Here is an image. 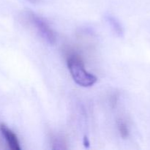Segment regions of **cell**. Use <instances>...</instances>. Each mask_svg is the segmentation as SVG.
Segmentation results:
<instances>
[{
	"label": "cell",
	"mask_w": 150,
	"mask_h": 150,
	"mask_svg": "<svg viewBox=\"0 0 150 150\" xmlns=\"http://www.w3.org/2000/svg\"><path fill=\"white\" fill-rule=\"evenodd\" d=\"M67 67L70 75L78 85L83 87H90L98 81V78L85 69L81 59L78 56H70L67 59Z\"/></svg>",
	"instance_id": "1"
},
{
	"label": "cell",
	"mask_w": 150,
	"mask_h": 150,
	"mask_svg": "<svg viewBox=\"0 0 150 150\" xmlns=\"http://www.w3.org/2000/svg\"><path fill=\"white\" fill-rule=\"evenodd\" d=\"M28 18L29 22L35 27L38 33L40 35L41 38L46 41L48 43L53 45L57 40L55 32L50 26L48 22L40 16H38L34 13H28Z\"/></svg>",
	"instance_id": "2"
},
{
	"label": "cell",
	"mask_w": 150,
	"mask_h": 150,
	"mask_svg": "<svg viewBox=\"0 0 150 150\" xmlns=\"http://www.w3.org/2000/svg\"><path fill=\"white\" fill-rule=\"evenodd\" d=\"M0 130L1 133L4 136L6 142H7L9 147L12 150H21V148L20 146L18 139L16 133L10 130L7 125L4 124H1L0 125Z\"/></svg>",
	"instance_id": "3"
},
{
	"label": "cell",
	"mask_w": 150,
	"mask_h": 150,
	"mask_svg": "<svg viewBox=\"0 0 150 150\" xmlns=\"http://www.w3.org/2000/svg\"><path fill=\"white\" fill-rule=\"evenodd\" d=\"M106 21L108 23L109 26H111V29L114 31V33L117 35V36H122L123 35V28L122 26L121 23H120L117 18L112 16H106Z\"/></svg>",
	"instance_id": "4"
},
{
	"label": "cell",
	"mask_w": 150,
	"mask_h": 150,
	"mask_svg": "<svg viewBox=\"0 0 150 150\" xmlns=\"http://www.w3.org/2000/svg\"><path fill=\"white\" fill-rule=\"evenodd\" d=\"M117 127L120 132V134L122 139H127L129 136V129L127 125L123 120H118L117 122Z\"/></svg>",
	"instance_id": "5"
},
{
	"label": "cell",
	"mask_w": 150,
	"mask_h": 150,
	"mask_svg": "<svg viewBox=\"0 0 150 150\" xmlns=\"http://www.w3.org/2000/svg\"><path fill=\"white\" fill-rule=\"evenodd\" d=\"M83 145L85 146V147H89V144H90V143H89V139L87 138V136H85L84 137H83Z\"/></svg>",
	"instance_id": "6"
},
{
	"label": "cell",
	"mask_w": 150,
	"mask_h": 150,
	"mask_svg": "<svg viewBox=\"0 0 150 150\" xmlns=\"http://www.w3.org/2000/svg\"><path fill=\"white\" fill-rule=\"evenodd\" d=\"M27 1H29V2H31V3H33V4H35V3L39 2L40 0H27Z\"/></svg>",
	"instance_id": "7"
}]
</instances>
